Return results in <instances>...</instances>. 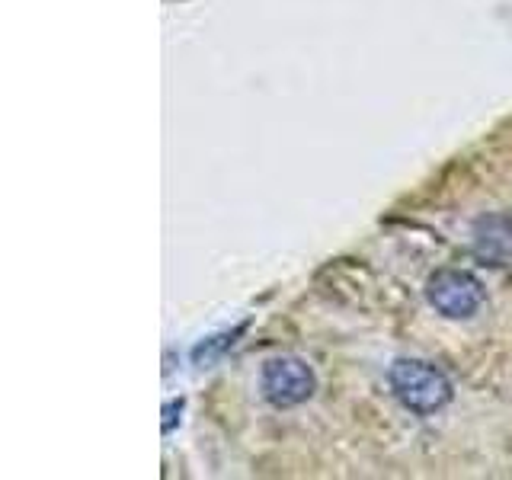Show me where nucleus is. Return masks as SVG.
I'll return each mask as SVG.
<instances>
[{
    "label": "nucleus",
    "mask_w": 512,
    "mask_h": 480,
    "mask_svg": "<svg viewBox=\"0 0 512 480\" xmlns=\"http://www.w3.org/2000/svg\"><path fill=\"white\" fill-rule=\"evenodd\" d=\"M426 298L442 317L448 320H468L484 308V285L471 269L445 266L436 269L426 282Z\"/></svg>",
    "instance_id": "obj_2"
},
{
    "label": "nucleus",
    "mask_w": 512,
    "mask_h": 480,
    "mask_svg": "<svg viewBox=\"0 0 512 480\" xmlns=\"http://www.w3.org/2000/svg\"><path fill=\"white\" fill-rule=\"evenodd\" d=\"M474 256L487 266H509L512 263V215H484L477 218L471 231Z\"/></svg>",
    "instance_id": "obj_4"
},
{
    "label": "nucleus",
    "mask_w": 512,
    "mask_h": 480,
    "mask_svg": "<svg viewBox=\"0 0 512 480\" xmlns=\"http://www.w3.org/2000/svg\"><path fill=\"white\" fill-rule=\"evenodd\" d=\"M388 381L400 407H407L416 416L439 413L452 400V381L439 365L426 359H397L388 372Z\"/></svg>",
    "instance_id": "obj_1"
},
{
    "label": "nucleus",
    "mask_w": 512,
    "mask_h": 480,
    "mask_svg": "<svg viewBox=\"0 0 512 480\" xmlns=\"http://www.w3.org/2000/svg\"><path fill=\"white\" fill-rule=\"evenodd\" d=\"M317 391L314 368L298 356H272L260 368V394L272 407H298Z\"/></svg>",
    "instance_id": "obj_3"
}]
</instances>
